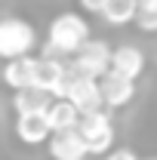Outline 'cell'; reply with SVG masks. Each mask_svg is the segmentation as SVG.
<instances>
[{
    "mask_svg": "<svg viewBox=\"0 0 157 160\" xmlns=\"http://www.w3.org/2000/svg\"><path fill=\"white\" fill-rule=\"evenodd\" d=\"M89 37V22L80 12H59L46 28V46L43 56H74L80 43Z\"/></svg>",
    "mask_w": 157,
    "mask_h": 160,
    "instance_id": "1",
    "label": "cell"
},
{
    "mask_svg": "<svg viewBox=\"0 0 157 160\" xmlns=\"http://www.w3.org/2000/svg\"><path fill=\"white\" fill-rule=\"evenodd\" d=\"M77 132H80V139H83L89 154H105L114 145V123L105 114V108L80 114L77 117Z\"/></svg>",
    "mask_w": 157,
    "mask_h": 160,
    "instance_id": "2",
    "label": "cell"
},
{
    "mask_svg": "<svg viewBox=\"0 0 157 160\" xmlns=\"http://www.w3.org/2000/svg\"><path fill=\"white\" fill-rule=\"evenodd\" d=\"M37 43V31L31 22L19 19V16H9V19H0V59H16V56H28Z\"/></svg>",
    "mask_w": 157,
    "mask_h": 160,
    "instance_id": "3",
    "label": "cell"
},
{
    "mask_svg": "<svg viewBox=\"0 0 157 160\" xmlns=\"http://www.w3.org/2000/svg\"><path fill=\"white\" fill-rule=\"evenodd\" d=\"M108 62H111V46L105 43V40H83L80 43V49L74 52V59H71V71L80 74V77H102L105 71H108Z\"/></svg>",
    "mask_w": 157,
    "mask_h": 160,
    "instance_id": "4",
    "label": "cell"
},
{
    "mask_svg": "<svg viewBox=\"0 0 157 160\" xmlns=\"http://www.w3.org/2000/svg\"><path fill=\"white\" fill-rule=\"evenodd\" d=\"M99 92H102V105L105 108H123L136 96V80H129V77H123V74L108 68L99 77Z\"/></svg>",
    "mask_w": 157,
    "mask_h": 160,
    "instance_id": "5",
    "label": "cell"
},
{
    "mask_svg": "<svg viewBox=\"0 0 157 160\" xmlns=\"http://www.w3.org/2000/svg\"><path fill=\"white\" fill-rule=\"evenodd\" d=\"M65 99L71 102L80 114L96 111V108H105V105H102V92H99V80L96 77H80L74 71H71V80H68Z\"/></svg>",
    "mask_w": 157,
    "mask_h": 160,
    "instance_id": "6",
    "label": "cell"
},
{
    "mask_svg": "<svg viewBox=\"0 0 157 160\" xmlns=\"http://www.w3.org/2000/svg\"><path fill=\"white\" fill-rule=\"evenodd\" d=\"M49 157L53 160H86L89 157V151H86V145L80 139L77 126H71V129H56V132H49Z\"/></svg>",
    "mask_w": 157,
    "mask_h": 160,
    "instance_id": "7",
    "label": "cell"
},
{
    "mask_svg": "<svg viewBox=\"0 0 157 160\" xmlns=\"http://www.w3.org/2000/svg\"><path fill=\"white\" fill-rule=\"evenodd\" d=\"M49 123H46V114L43 111H25V114H16V139L22 145H43L49 139Z\"/></svg>",
    "mask_w": 157,
    "mask_h": 160,
    "instance_id": "8",
    "label": "cell"
},
{
    "mask_svg": "<svg viewBox=\"0 0 157 160\" xmlns=\"http://www.w3.org/2000/svg\"><path fill=\"white\" fill-rule=\"evenodd\" d=\"M34 65L37 59L28 52V56H16V59H6L3 62V71L0 77L9 89H22V86H34Z\"/></svg>",
    "mask_w": 157,
    "mask_h": 160,
    "instance_id": "9",
    "label": "cell"
},
{
    "mask_svg": "<svg viewBox=\"0 0 157 160\" xmlns=\"http://www.w3.org/2000/svg\"><path fill=\"white\" fill-rule=\"evenodd\" d=\"M108 68L117 71V74H123V77H129V80H139L142 71H145V52L139 46H129V43L126 46H117V49H111Z\"/></svg>",
    "mask_w": 157,
    "mask_h": 160,
    "instance_id": "10",
    "label": "cell"
},
{
    "mask_svg": "<svg viewBox=\"0 0 157 160\" xmlns=\"http://www.w3.org/2000/svg\"><path fill=\"white\" fill-rule=\"evenodd\" d=\"M46 123H49V129L56 132V129H71V126H77V117H80V111L71 105V102L65 99H53L49 105H46Z\"/></svg>",
    "mask_w": 157,
    "mask_h": 160,
    "instance_id": "11",
    "label": "cell"
},
{
    "mask_svg": "<svg viewBox=\"0 0 157 160\" xmlns=\"http://www.w3.org/2000/svg\"><path fill=\"white\" fill-rule=\"evenodd\" d=\"M53 102V96L40 86H22L13 96V111L16 114H25V111H46V105Z\"/></svg>",
    "mask_w": 157,
    "mask_h": 160,
    "instance_id": "12",
    "label": "cell"
},
{
    "mask_svg": "<svg viewBox=\"0 0 157 160\" xmlns=\"http://www.w3.org/2000/svg\"><path fill=\"white\" fill-rule=\"evenodd\" d=\"M99 12L105 16L108 25H126L136 16V0H105Z\"/></svg>",
    "mask_w": 157,
    "mask_h": 160,
    "instance_id": "13",
    "label": "cell"
},
{
    "mask_svg": "<svg viewBox=\"0 0 157 160\" xmlns=\"http://www.w3.org/2000/svg\"><path fill=\"white\" fill-rule=\"evenodd\" d=\"M133 22L139 25V31H157V0H136V16Z\"/></svg>",
    "mask_w": 157,
    "mask_h": 160,
    "instance_id": "14",
    "label": "cell"
},
{
    "mask_svg": "<svg viewBox=\"0 0 157 160\" xmlns=\"http://www.w3.org/2000/svg\"><path fill=\"white\" fill-rule=\"evenodd\" d=\"M105 160H139V157L129 148H117V151H105Z\"/></svg>",
    "mask_w": 157,
    "mask_h": 160,
    "instance_id": "15",
    "label": "cell"
},
{
    "mask_svg": "<svg viewBox=\"0 0 157 160\" xmlns=\"http://www.w3.org/2000/svg\"><path fill=\"white\" fill-rule=\"evenodd\" d=\"M77 3H80V6H83V9H86V12H99L105 0H77Z\"/></svg>",
    "mask_w": 157,
    "mask_h": 160,
    "instance_id": "16",
    "label": "cell"
},
{
    "mask_svg": "<svg viewBox=\"0 0 157 160\" xmlns=\"http://www.w3.org/2000/svg\"><path fill=\"white\" fill-rule=\"evenodd\" d=\"M148 160H157V157H148Z\"/></svg>",
    "mask_w": 157,
    "mask_h": 160,
    "instance_id": "17",
    "label": "cell"
}]
</instances>
